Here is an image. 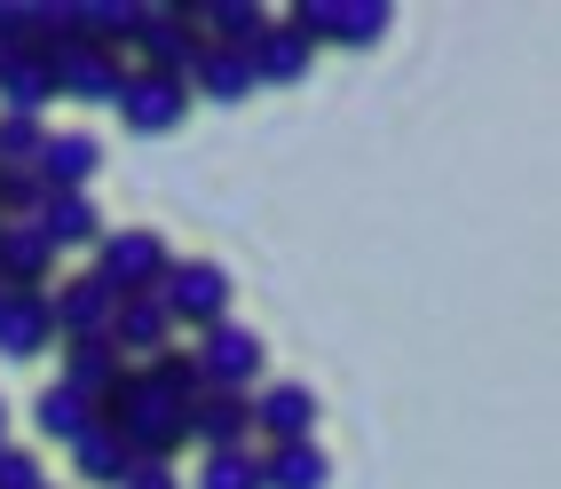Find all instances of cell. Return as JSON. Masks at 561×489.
<instances>
[{"mask_svg":"<svg viewBox=\"0 0 561 489\" xmlns=\"http://www.w3.org/2000/svg\"><path fill=\"white\" fill-rule=\"evenodd\" d=\"M135 48H142L135 71H159V80H182V88H191V71H198V56H206L198 9H151V16H142V32H135Z\"/></svg>","mask_w":561,"mask_h":489,"instance_id":"obj_4","label":"cell"},{"mask_svg":"<svg viewBox=\"0 0 561 489\" xmlns=\"http://www.w3.org/2000/svg\"><path fill=\"white\" fill-rule=\"evenodd\" d=\"M167 269H174L167 237H151V230H103V237H95V269H88V277H95L111 300H159Z\"/></svg>","mask_w":561,"mask_h":489,"instance_id":"obj_2","label":"cell"},{"mask_svg":"<svg viewBox=\"0 0 561 489\" xmlns=\"http://www.w3.org/2000/svg\"><path fill=\"white\" fill-rule=\"evenodd\" d=\"M64 450H71V474H80L88 489H119V481H127V466H135V450H127L119 434H111L103 419H88L80 434L64 442Z\"/></svg>","mask_w":561,"mask_h":489,"instance_id":"obj_16","label":"cell"},{"mask_svg":"<svg viewBox=\"0 0 561 489\" xmlns=\"http://www.w3.org/2000/svg\"><path fill=\"white\" fill-rule=\"evenodd\" d=\"M182 442H206V450H238V442H253V395H221V387H206L191 410H182Z\"/></svg>","mask_w":561,"mask_h":489,"instance_id":"obj_8","label":"cell"},{"mask_svg":"<svg viewBox=\"0 0 561 489\" xmlns=\"http://www.w3.org/2000/svg\"><path fill=\"white\" fill-rule=\"evenodd\" d=\"M191 95H206V103H245V95H253V56H238V48H206L198 71H191Z\"/></svg>","mask_w":561,"mask_h":489,"instance_id":"obj_22","label":"cell"},{"mask_svg":"<svg viewBox=\"0 0 561 489\" xmlns=\"http://www.w3.org/2000/svg\"><path fill=\"white\" fill-rule=\"evenodd\" d=\"M119 489H182V481H174V458H135Z\"/></svg>","mask_w":561,"mask_h":489,"instance_id":"obj_30","label":"cell"},{"mask_svg":"<svg viewBox=\"0 0 561 489\" xmlns=\"http://www.w3.org/2000/svg\"><path fill=\"white\" fill-rule=\"evenodd\" d=\"M142 16H151V0H80V40L103 48V56H119V48H135Z\"/></svg>","mask_w":561,"mask_h":489,"instance_id":"obj_20","label":"cell"},{"mask_svg":"<svg viewBox=\"0 0 561 489\" xmlns=\"http://www.w3.org/2000/svg\"><path fill=\"white\" fill-rule=\"evenodd\" d=\"M32 230H41L56 253H71V245H95V237H103V213H95L88 190H48L41 213H32Z\"/></svg>","mask_w":561,"mask_h":489,"instance_id":"obj_18","label":"cell"},{"mask_svg":"<svg viewBox=\"0 0 561 489\" xmlns=\"http://www.w3.org/2000/svg\"><path fill=\"white\" fill-rule=\"evenodd\" d=\"M48 308H56V340H103L119 300H111L95 277H64V284H48Z\"/></svg>","mask_w":561,"mask_h":489,"instance_id":"obj_11","label":"cell"},{"mask_svg":"<svg viewBox=\"0 0 561 489\" xmlns=\"http://www.w3.org/2000/svg\"><path fill=\"white\" fill-rule=\"evenodd\" d=\"M191 363H198V380H206V387H221V395H253V380H261V363H270V348H261L245 324H214V331H198Z\"/></svg>","mask_w":561,"mask_h":489,"instance_id":"obj_5","label":"cell"},{"mask_svg":"<svg viewBox=\"0 0 561 489\" xmlns=\"http://www.w3.org/2000/svg\"><path fill=\"white\" fill-rule=\"evenodd\" d=\"M56 284V245L32 221H0V292H41Z\"/></svg>","mask_w":561,"mask_h":489,"instance_id":"obj_9","label":"cell"},{"mask_svg":"<svg viewBox=\"0 0 561 489\" xmlns=\"http://www.w3.org/2000/svg\"><path fill=\"white\" fill-rule=\"evenodd\" d=\"M0 442H9V403H0Z\"/></svg>","mask_w":561,"mask_h":489,"instance_id":"obj_31","label":"cell"},{"mask_svg":"<svg viewBox=\"0 0 561 489\" xmlns=\"http://www.w3.org/2000/svg\"><path fill=\"white\" fill-rule=\"evenodd\" d=\"M41 174H32V166H0V221H32V213H41Z\"/></svg>","mask_w":561,"mask_h":489,"instance_id":"obj_27","label":"cell"},{"mask_svg":"<svg viewBox=\"0 0 561 489\" xmlns=\"http://www.w3.org/2000/svg\"><path fill=\"white\" fill-rule=\"evenodd\" d=\"M0 489H48L41 458H32V450H16V442H0Z\"/></svg>","mask_w":561,"mask_h":489,"instance_id":"obj_29","label":"cell"},{"mask_svg":"<svg viewBox=\"0 0 561 489\" xmlns=\"http://www.w3.org/2000/svg\"><path fill=\"white\" fill-rule=\"evenodd\" d=\"M167 308H159V300H119V308H111V331H103V348L111 356H119L127 371L135 363H151V356H167Z\"/></svg>","mask_w":561,"mask_h":489,"instance_id":"obj_10","label":"cell"},{"mask_svg":"<svg viewBox=\"0 0 561 489\" xmlns=\"http://www.w3.org/2000/svg\"><path fill=\"white\" fill-rule=\"evenodd\" d=\"M0 56H41V9L32 0H0Z\"/></svg>","mask_w":561,"mask_h":489,"instance_id":"obj_26","label":"cell"},{"mask_svg":"<svg viewBox=\"0 0 561 489\" xmlns=\"http://www.w3.org/2000/svg\"><path fill=\"white\" fill-rule=\"evenodd\" d=\"M253 434H270V442H309V434H317V395H309L301 380L261 387V395H253Z\"/></svg>","mask_w":561,"mask_h":489,"instance_id":"obj_14","label":"cell"},{"mask_svg":"<svg viewBox=\"0 0 561 489\" xmlns=\"http://www.w3.org/2000/svg\"><path fill=\"white\" fill-rule=\"evenodd\" d=\"M230 269L221 260H174L167 284H159V308L167 324H191V331H214V324H230Z\"/></svg>","mask_w":561,"mask_h":489,"instance_id":"obj_3","label":"cell"},{"mask_svg":"<svg viewBox=\"0 0 561 489\" xmlns=\"http://www.w3.org/2000/svg\"><path fill=\"white\" fill-rule=\"evenodd\" d=\"M198 489H261V450H253V442H238V450H206Z\"/></svg>","mask_w":561,"mask_h":489,"instance_id":"obj_25","label":"cell"},{"mask_svg":"<svg viewBox=\"0 0 561 489\" xmlns=\"http://www.w3.org/2000/svg\"><path fill=\"white\" fill-rule=\"evenodd\" d=\"M332 481V458L317 450V434L309 442H270L261 450V489H324Z\"/></svg>","mask_w":561,"mask_h":489,"instance_id":"obj_19","label":"cell"},{"mask_svg":"<svg viewBox=\"0 0 561 489\" xmlns=\"http://www.w3.org/2000/svg\"><path fill=\"white\" fill-rule=\"evenodd\" d=\"M48 103H56L48 56H0V110H9V119H41Z\"/></svg>","mask_w":561,"mask_h":489,"instance_id":"obj_21","label":"cell"},{"mask_svg":"<svg viewBox=\"0 0 561 489\" xmlns=\"http://www.w3.org/2000/svg\"><path fill=\"white\" fill-rule=\"evenodd\" d=\"M119 127L127 135H142V142H159V135H174L182 119H191V88L182 80H159V71H127V88H119Z\"/></svg>","mask_w":561,"mask_h":489,"instance_id":"obj_7","label":"cell"},{"mask_svg":"<svg viewBox=\"0 0 561 489\" xmlns=\"http://www.w3.org/2000/svg\"><path fill=\"white\" fill-rule=\"evenodd\" d=\"M32 419H41V434H48V442H71V434L95 419V403H80L64 380H48V387H41V403H32Z\"/></svg>","mask_w":561,"mask_h":489,"instance_id":"obj_24","label":"cell"},{"mask_svg":"<svg viewBox=\"0 0 561 489\" xmlns=\"http://www.w3.org/2000/svg\"><path fill=\"white\" fill-rule=\"evenodd\" d=\"M95 419H103L111 434H119V442L135 450V458H174V450H182V403L151 380V371H127L119 395H111V403L95 410Z\"/></svg>","mask_w":561,"mask_h":489,"instance_id":"obj_1","label":"cell"},{"mask_svg":"<svg viewBox=\"0 0 561 489\" xmlns=\"http://www.w3.org/2000/svg\"><path fill=\"white\" fill-rule=\"evenodd\" d=\"M32 174H41V190H88V182L103 174V142L95 135H48L41 159H32Z\"/></svg>","mask_w":561,"mask_h":489,"instance_id":"obj_13","label":"cell"},{"mask_svg":"<svg viewBox=\"0 0 561 489\" xmlns=\"http://www.w3.org/2000/svg\"><path fill=\"white\" fill-rule=\"evenodd\" d=\"M41 142H48L41 119H9V110H0V166H32V159H41Z\"/></svg>","mask_w":561,"mask_h":489,"instance_id":"obj_28","label":"cell"},{"mask_svg":"<svg viewBox=\"0 0 561 489\" xmlns=\"http://www.w3.org/2000/svg\"><path fill=\"white\" fill-rule=\"evenodd\" d=\"M56 380L71 387V395H80V403H111V395H119V380H127V363L119 356H111L103 340H64V371H56Z\"/></svg>","mask_w":561,"mask_h":489,"instance_id":"obj_15","label":"cell"},{"mask_svg":"<svg viewBox=\"0 0 561 489\" xmlns=\"http://www.w3.org/2000/svg\"><path fill=\"white\" fill-rule=\"evenodd\" d=\"M309 63H317V48L277 16V24L253 40V88H301V80H309Z\"/></svg>","mask_w":561,"mask_h":489,"instance_id":"obj_17","label":"cell"},{"mask_svg":"<svg viewBox=\"0 0 561 489\" xmlns=\"http://www.w3.org/2000/svg\"><path fill=\"white\" fill-rule=\"evenodd\" d=\"M388 24H396L388 0H332V32H324V40H341V48H371Z\"/></svg>","mask_w":561,"mask_h":489,"instance_id":"obj_23","label":"cell"},{"mask_svg":"<svg viewBox=\"0 0 561 489\" xmlns=\"http://www.w3.org/2000/svg\"><path fill=\"white\" fill-rule=\"evenodd\" d=\"M127 56H103V48H88V40H64V48H48V80H56V103L71 95V103H119V88H127Z\"/></svg>","mask_w":561,"mask_h":489,"instance_id":"obj_6","label":"cell"},{"mask_svg":"<svg viewBox=\"0 0 561 489\" xmlns=\"http://www.w3.org/2000/svg\"><path fill=\"white\" fill-rule=\"evenodd\" d=\"M56 340V308H48V284L41 292H0V356L24 363Z\"/></svg>","mask_w":561,"mask_h":489,"instance_id":"obj_12","label":"cell"}]
</instances>
